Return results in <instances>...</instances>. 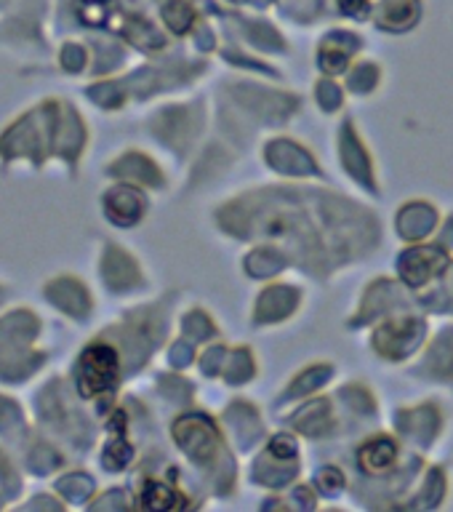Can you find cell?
Listing matches in <instances>:
<instances>
[{"label":"cell","mask_w":453,"mask_h":512,"mask_svg":"<svg viewBox=\"0 0 453 512\" xmlns=\"http://www.w3.org/2000/svg\"><path fill=\"white\" fill-rule=\"evenodd\" d=\"M395 454H398V451H395V443H392L390 438H374L371 443L363 446L360 464H363L368 472H382L395 462Z\"/></svg>","instance_id":"7a4b0ae2"},{"label":"cell","mask_w":453,"mask_h":512,"mask_svg":"<svg viewBox=\"0 0 453 512\" xmlns=\"http://www.w3.org/2000/svg\"><path fill=\"white\" fill-rule=\"evenodd\" d=\"M118 379V355L112 347L96 344L88 347L80 358L78 368V382L83 395H96V392L110 390L112 384Z\"/></svg>","instance_id":"6da1fadb"}]
</instances>
